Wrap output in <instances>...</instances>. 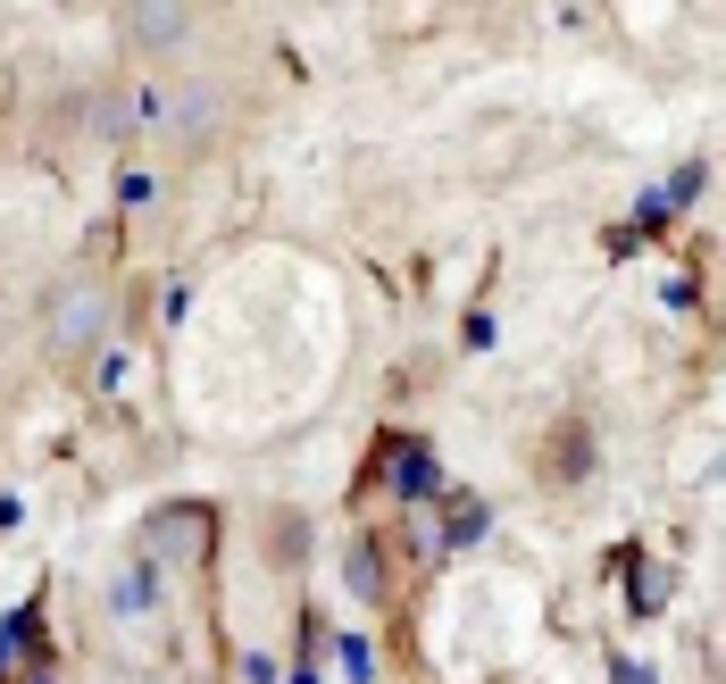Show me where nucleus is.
I'll use <instances>...</instances> for the list:
<instances>
[{"instance_id":"nucleus-10","label":"nucleus","mask_w":726,"mask_h":684,"mask_svg":"<svg viewBox=\"0 0 726 684\" xmlns=\"http://www.w3.org/2000/svg\"><path fill=\"white\" fill-rule=\"evenodd\" d=\"M25 684H51V676H25Z\"/></svg>"},{"instance_id":"nucleus-6","label":"nucleus","mask_w":726,"mask_h":684,"mask_svg":"<svg viewBox=\"0 0 726 684\" xmlns=\"http://www.w3.org/2000/svg\"><path fill=\"white\" fill-rule=\"evenodd\" d=\"M18 651H34V609H18V618L0 627V676H9V660H18Z\"/></svg>"},{"instance_id":"nucleus-9","label":"nucleus","mask_w":726,"mask_h":684,"mask_svg":"<svg viewBox=\"0 0 726 684\" xmlns=\"http://www.w3.org/2000/svg\"><path fill=\"white\" fill-rule=\"evenodd\" d=\"M243 684H276V660H259V651H250V660H243Z\"/></svg>"},{"instance_id":"nucleus-5","label":"nucleus","mask_w":726,"mask_h":684,"mask_svg":"<svg viewBox=\"0 0 726 684\" xmlns=\"http://www.w3.org/2000/svg\"><path fill=\"white\" fill-rule=\"evenodd\" d=\"M484 526H493V510H484V501H451V526H442V534H451V543H477Z\"/></svg>"},{"instance_id":"nucleus-1","label":"nucleus","mask_w":726,"mask_h":684,"mask_svg":"<svg viewBox=\"0 0 726 684\" xmlns=\"http://www.w3.org/2000/svg\"><path fill=\"white\" fill-rule=\"evenodd\" d=\"M384 475H393V493L402 501H435L442 493V468H435V451H426V442H384Z\"/></svg>"},{"instance_id":"nucleus-2","label":"nucleus","mask_w":726,"mask_h":684,"mask_svg":"<svg viewBox=\"0 0 726 684\" xmlns=\"http://www.w3.org/2000/svg\"><path fill=\"white\" fill-rule=\"evenodd\" d=\"M100 309H109V301H100L93 285H67L51 301V342H58V351H84V342L100 334Z\"/></svg>"},{"instance_id":"nucleus-3","label":"nucleus","mask_w":726,"mask_h":684,"mask_svg":"<svg viewBox=\"0 0 726 684\" xmlns=\"http://www.w3.org/2000/svg\"><path fill=\"white\" fill-rule=\"evenodd\" d=\"M109 601H117V618H142V609L159 601V552H135V559H126L117 585H109Z\"/></svg>"},{"instance_id":"nucleus-7","label":"nucleus","mask_w":726,"mask_h":684,"mask_svg":"<svg viewBox=\"0 0 726 684\" xmlns=\"http://www.w3.org/2000/svg\"><path fill=\"white\" fill-rule=\"evenodd\" d=\"M117 210H151V175H142V168L117 175Z\"/></svg>"},{"instance_id":"nucleus-8","label":"nucleus","mask_w":726,"mask_h":684,"mask_svg":"<svg viewBox=\"0 0 726 684\" xmlns=\"http://www.w3.org/2000/svg\"><path fill=\"white\" fill-rule=\"evenodd\" d=\"M93 384H100V393H117V384H126V351H93Z\"/></svg>"},{"instance_id":"nucleus-4","label":"nucleus","mask_w":726,"mask_h":684,"mask_svg":"<svg viewBox=\"0 0 726 684\" xmlns=\"http://www.w3.org/2000/svg\"><path fill=\"white\" fill-rule=\"evenodd\" d=\"M184 9H126V34H135V42H151V51H159V42H175V34H184Z\"/></svg>"}]
</instances>
